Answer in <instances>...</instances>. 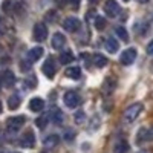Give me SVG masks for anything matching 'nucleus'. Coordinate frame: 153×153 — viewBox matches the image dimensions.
Listing matches in <instances>:
<instances>
[{"label":"nucleus","instance_id":"nucleus-27","mask_svg":"<svg viewBox=\"0 0 153 153\" xmlns=\"http://www.w3.org/2000/svg\"><path fill=\"white\" fill-rule=\"evenodd\" d=\"M68 2H69V5H71L74 9H76V8L80 6V0H68Z\"/></svg>","mask_w":153,"mask_h":153},{"label":"nucleus","instance_id":"nucleus-22","mask_svg":"<svg viewBox=\"0 0 153 153\" xmlns=\"http://www.w3.org/2000/svg\"><path fill=\"white\" fill-rule=\"evenodd\" d=\"M139 141H153V127L141 130V138H139Z\"/></svg>","mask_w":153,"mask_h":153},{"label":"nucleus","instance_id":"nucleus-13","mask_svg":"<svg viewBox=\"0 0 153 153\" xmlns=\"http://www.w3.org/2000/svg\"><path fill=\"white\" fill-rule=\"evenodd\" d=\"M49 118L52 120L54 124L60 126L63 121H65V115H63V112L58 109V107H54V109H51V115H49Z\"/></svg>","mask_w":153,"mask_h":153},{"label":"nucleus","instance_id":"nucleus-30","mask_svg":"<svg viewBox=\"0 0 153 153\" xmlns=\"http://www.w3.org/2000/svg\"><path fill=\"white\" fill-rule=\"evenodd\" d=\"M87 2H89V3H92V5H97L100 0H87Z\"/></svg>","mask_w":153,"mask_h":153},{"label":"nucleus","instance_id":"nucleus-15","mask_svg":"<svg viewBox=\"0 0 153 153\" xmlns=\"http://www.w3.org/2000/svg\"><path fill=\"white\" fill-rule=\"evenodd\" d=\"M60 143V136L57 133H52V135H48L45 138V141H43V146L46 149H52V147H57Z\"/></svg>","mask_w":153,"mask_h":153},{"label":"nucleus","instance_id":"nucleus-26","mask_svg":"<svg viewBox=\"0 0 153 153\" xmlns=\"http://www.w3.org/2000/svg\"><path fill=\"white\" fill-rule=\"evenodd\" d=\"M74 120H75V123H76V124H83V123H84V120H86V115L80 110V112H76V113L74 115Z\"/></svg>","mask_w":153,"mask_h":153},{"label":"nucleus","instance_id":"nucleus-31","mask_svg":"<svg viewBox=\"0 0 153 153\" xmlns=\"http://www.w3.org/2000/svg\"><path fill=\"white\" fill-rule=\"evenodd\" d=\"M2 110H3V104H2V101H0V113H2Z\"/></svg>","mask_w":153,"mask_h":153},{"label":"nucleus","instance_id":"nucleus-8","mask_svg":"<svg viewBox=\"0 0 153 153\" xmlns=\"http://www.w3.org/2000/svg\"><path fill=\"white\" fill-rule=\"evenodd\" d=\"M120 5L115 2V0H107L106 5H104V12L109 17H117L120 14Z\"/></svg>","mask_w":153,"mask_h":153},{"label":"nucleus","instance_id":"nucleus-19","mask_svg":"<svg viewBox=\"0 0 153 153\" xmlns=\"http://www.w3.org/2000/svg\"><path fill=\"white\" fill-rule=\"evenodd\" d=\"M129 150H130V147H129V144H127L126 141H118L117 144H115V147H113L115 153H129Z\"/></svg>","mask_w":153,"mask_h":153},{"label":"nucleus","instance_id":"nucleus-11","mask_svg":"<svg viewBox=\"0 0 153 153\" xmlns=\"http://www.w3.org/2000/svg\"><path fill=\"white\" fill-rule=\"evenodd\" d=\"M0 81H2V84H3L5 87H12V86H14V83H16V75H14V72H12V71H5V72L2 74V78H0Z\"/></svg>","mask_w":153,"mask_h":153},{"label":"nucleus","instance_id":"nucleus-1","mask_svg":"<svg viewBox=\"0 0 153 153\" xmlns=\"http://www.w3.org/2000/svg\"><path fill=\"white\" fill-rule=\"evenodd\" d=\"M143 112V104L141 103H133V104H130L129 107L126 109V112H124V120H126V123H133L138 117H139V113Z\"/></svg>","mask_w":153,"mask_h":153},{"label":"nucleus","instance_id":"nucleus-23","mask_svg":"<svg viewBox=\"0 0 153 153\" xmlns=\"http://www.w3.org/2000/svg\"><path fill=\"white\" fill-rule=\"evenodd\" d=\"M115 32H117V35L121 38V40L129 42V34H127V31H126L124 26H117V28H115Z\"/></svg>","mask_w":153,"mask_h":153},{"label":"nucleus","instance_id":"nucleus-6","mask_svg":"<svg viewBox=\"0 0 153 153\" xmlns=\"http://www.w3.org/2000/svg\"><path fill=\"white\" fill-rule=\"evenodd\" d=\"M32 35H34V40L35 42H45L46 37H48V28L45 23H37L34 26V31H32Z\"/></svg>","mask_w":153,"mask_h":153},{"label":"nucleus","instance_id":"nucleus-34","mask_svg":"<svg viewBox=\"0 0 153 153\" xmlns=\"http://www.w3.org/2000/svg\"><path fill=\"white\" fill-rule=\"evenodd\" d=\"M124 2H129V0H124Z\"/></svg>","mask_w":153,"mask_h":153},{"label":"nucleus","instance_id":"nucleus-32","mask_svg":"<svg viewBox=\"0 0 153 153\" xmlns=\"http://www.w3.org/2000/svg\"><path fill=\"white\" fill-rule=\"evenodd\" d=\"M138 2H139V3H147L149 0H138Z\"/></svg>","mask_w":153,"mask_h":153},{"label":"nucleus","instance_id":"nucleus-7","mask_svg":"<svg viewBox=\"0 0 153 153\" xmlns=\"http://www.w3.org/2000/svg\"><path fill=\"white\" fill-rule=\"evenodd\" d=\"M43 74L48 76V78H54V75L57 72V65H55V61L52 57H49L45 63H43V68H42Z\"/></svg>","mask_w":153,"mask_h":153},{"label":"nucleus","instance_id":"nucleus-10","mask_svg":"<svg viewBox=\"0 0 153 153\" xmlns=\"http://www.w3.org/2000/svg\"><path fill=\"white\" fill-rule=\"evenodd\" d=\"M51 45H52L54 49H61V48H65V45H66V37L63 35L61 32H55V34L52 35Z\"/></svg>","mask_w":153,"mask_h":153},{"label":"nucleus","instance_id":"nucleus-3","mask_svg":"<svg viewBox=\"0 0 153 153\" xmlns=\"http://www.w3.org/2000/svg\"><path fill=\"white\" fill-rule=\"evenodd\" d=\"M63 101H65V104H66L68 107H71V109H75L76 106L81 104L80 95L76 94V92H74V91L66 92V94H65V98H63Z\"/></svg>","mask_w":153,"mask_h":153},{"label":"nucleus","instance_id":"nucleus-29","mask_svg":"<svg viewBox=\"0 0 153 153\" xmlns=\"http://www.w3.org/2000/svg\"><path fill=\"white\" fill-rule=\"evenodd\" d=\"M65 138L68 139V141H72V139H74V132H72V130H66V135H65Z\"/></svg>","mask_w":153,"mask_h":153},{"label":"nucleus","instance_id":"nucleus-21","mask_svg":"<svg viewBox=\"0 0 153 153\" xmlns=\"http://www.w3.org/2000/svg\"><path fill=\"white\" fill-rule=\"evenodd\" d=\"M92 58H94V65L97 68H104L107 65V58L104 55H101V54H95Z\"/></svg>","mask_w":153,"mask_h":153},{"label":"nucleus","instance_id":"nucleus-24","mask_svg":"<svg viewBox=\"0 0 153 153\" xmlns=\"http://www.w3.org/2000/svg\"><path fill=\"white\" fill-rule=\"evenodd\" d=\"M48 121H49V117H48V115H42L40 118L35 120V124H37L38 129H45V127L48 126Z\"/></svg>","mask_w":153,"mask_h":153},{"label":"nucleus","instance_id":"nucleus-5","mask_svg":"<svg viewBox=\"0 0 153 153\" xmlns=\"http://www.w3.org/2000/svg\"><path fill=\"white\" fill-rule=\"evenodd\" d=\"M61 26L65 28V31H68V32H76L81 28V22L76 17H68V19L63 20Z\"/></svg>","mask_w":153,"mask_h":153},{"label":"nucleus","instance_id":"nucleus-20","mask_svg":"<svg viewBox=\"0 0 153 153\" xmlns=\"http://www.w3.org/2000/svg\"><path fill=\"white\" fill-rule=\"evenodd\" d=\"M20 103H22V100H20L19 95H11V97L8 98V107H9L11 110L17 109V107L20 106Z\"/></svg>","mask_w":153,"mask_h":153},{"label":"nucleus","instance_id":"nucleus-17","mask_svg":"<svg viewBox=\"0 0 153 153\" xmlns=\"http://www.w3.org/2000/svg\"><path fill=\"white\" fill-rule=\"evenodd\" d=\"M66 76L71 80H78L81 76V69L78 66H72V68H68L66 69Z\"/></svg>","mask_w":153,"mask_h":153},{"label":"nucleus","instance_id":"nucleus-25","mask_svg":"<svg viewBox=\"0 0 153 153\" xmlns=\"http://www.w3.org/2000/svg\"><path fill=\"white\" fill-rule=\"evenodd\" d=\"M106 19L104 17H100V16H97L95 17V28L98 29V31H101V29H104L106 28Z\"/></svg>","mask_w":153,"mask_h":153},{"label":"nucleus","instance_id":"nucleus-33","mask_svg":"<svg viewBox=\"0 0 153 153\" xmlns=\"http://www.w3.org/2000/svg\"><path fill=\"white\" fill-rule=\"evenodd\" d=\"M139 153H147V152H139Z\"/></svg>","mask_w":153,"mask_h":153},{"label":"nucleus","instance_id":"nucleus-35","mask_svg":"<svg viewBox=\"0 0 153 153\" xmlns=\"http://www.w3.org/2000/svg\"><path fill=\"white\" fill-rule=\"evenodd\" d=\"M0 32H2V29H0Z\"/></svg>","mask_w":153,"mask_h":153},{"label":"nucleus","instance_id":"nucleus-12","mask_svg":"<svg viewBox=\"0 0 153 153\" xmlns=\"http://www.w3.org/2000/svg\"><path fill=\"white\" fill-rule=\"evenodd\" d=\"M43 54H45V49H43L42 46H35V48L29 49L28 60H29L31 63H34V61H37V60H40V58L43 57Z\"/></svg>","mask_w":153,"mask_h":153},{"label":"nucleus","instance_id":"nucleus-28","mask_svg":"<svg viewBox=\"0 0 153 153\" xmlns=\"http://www.w3.org/2000/svg\"><path fill=\"white\" fill-rule=\"evenodd\" d=\"M147 54L153 55V40H150V43L147 45Z\"/></svg>","mask_w":153,"mask_h":153},{"label":"nucleus","instance_id":"nucleus-4","mask_svg":"<svg viewBox=\"0 0 153 153\" xmlns=\"http://www.w3.org/2000/svg\"><path fill=\"white\" fill-rule=\"evenodd\" d=\"M135 60H136V49H135V48L126 49L124 52L121 54V57H120L121 65H124V66H130V65H133V61H135Z\"/></svg>","mask_w":153,"mask_h":153},{"label":"nucleus","instance_id":"nucleus-16","mask_svg":"<svg viewBox=\"0 0 153 153\" xmlns=\"http://www.w3.org/2000/svg\"><path fill=\"white\" fill-rule=\"evenodd\" d=\"M104 48H106V51L107 52H110V54H115L117 51L120 49V43H118V40L115 37H109L107 40H106V45H104Z\"/></svg>","mask_w":153,"mask_h":153},{"label":"nucleus","instance_id":"nucleus-2","mask_svg":"<svg viewBox=\"0 0 153 153\" xmlns=\"http://www.w3.org/2000/svg\"><path fill=\"white\" fill-rule=\"evenodd\" d=\"M25 124V117H12V118H8L6 121V130L8 133H17Z\"/></svg>","mask_w":153,"mask_h":153},{"label":"nucleus","instance_id":"nucleus-14","mask_svg":"<svg viewBox=\"0 0 153 153\" xmlns=\"http://www.w3.org/2000/svg\"><path fill=\"white\" fill-rule=\"evenodd\" d=\"M29 109L32 110V112H42L43 109H45V101H43V98H40V97H35V98H32L31 101H29Z\"/></svg>","mask_w":153,"mask_h":153},{"label":"nucleus","instance_id":"nucleus-18","mask_svg":"<svg viewBox=\"0 0 153 153\" xmlns=\"http://www.w3.org/2000/svg\"><path fill=\"white\" fill-rule=\"evenodd\" d=\"M74 60H75V57H74V54L71 52L69 49L63 51V52L60 54V63L61 65H69V63H72Z\"/></svg>","mask_w":153,"mask_h":153},{"label":"nucleus","instance_id":"nucleus-9","mask_svg":"<svg viewBox=\"0 0 153 153\" xmlns=\"http://www.w3.org/2000/svg\"><path fill=\"white\" fill-rule=\"evenodd\" d=\"M34 144H35V136H34V133L31 130H28L20 138V146L25 147V149H32Z\"/></svg>","mask_w":153,"mask_h":153}]
</instances>
